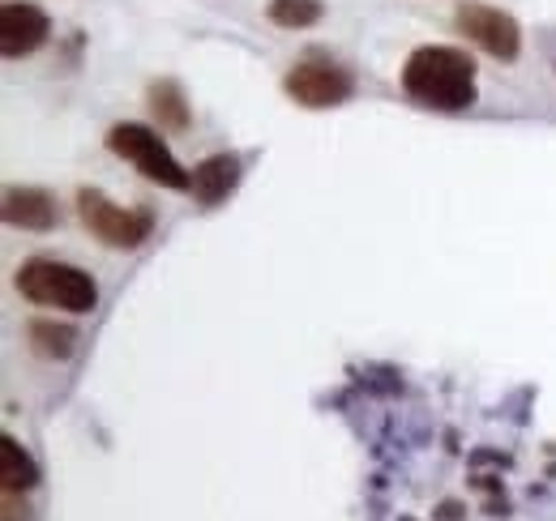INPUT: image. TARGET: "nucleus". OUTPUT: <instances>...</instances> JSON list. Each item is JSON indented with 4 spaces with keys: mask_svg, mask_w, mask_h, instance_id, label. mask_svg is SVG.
Here are the masks:
<instances>
[{
    "mask_svg": "<svg viewBox=\"0 0 556 521\" xmlns=\"http://www.w3.org/2000/svg\"><path fill=\"white\" fill-rule=\"evenodd\" d=\"M403 90L419 107L467 112L476 103V61L463 48H445V43L416 48L403 65Z\"/></svg>",
    "mask_w": 556,
    "mask_h": 521,
    "instance_id": "obj_1",
    "label": "nucleus"
},
{
    "mask_svg": "<svg viewBox=\"0 0 556 521\" xmlns=\"http://www.w3.org/2000/svg\"><path fill=\"white\" fill-rule=\"evenodd\" d=\"M17 291L22 300L39 304V308H61V313H94L99 308V287L86 269H77L70 260L35 257L17 269Z\"/></svg>",
    "mask_w": 556,
    "mask_h": 521,
    "instance_id": "obj_2",
    "label": "nucleus"
},
{
    "mask_svg": "<svg viewBox=\"0 0 556 521\" xmlns=\"http://www.w3.org/2000/svg\"><path fill=\"white\" fill-rule=\"evenodd\" d=\"M108 150L121 154V158H129L150 185H163V189H176L180 193L193 180V171H185L176 163V154L167 150V141L154 129H146V125H116V129L108 132Z\"/></svg>",
    "mask_w": 556,
    "mask_h": 521,
    "instance_id": "obj_3",
    "label": "nucleus"
},
{
    "mask_svg": "<svg viewBox=\"0 0 556 521\" xmlns=\"http://www.w3.org/2000/svg\"><path fill=\"white\" fill-rule=\"evenodd\" d=\"M77 214L86 223V231L108 244V249H141L154 231V218L146 209H129V205H116L112 196H103L99 189H81L77 193Z\"/></svg>",
    "mask_w": 556,
    "mask_h": 521,
    "instance_id": "obj_4",
    "label": "nucleus"
},
{
    "mask_svg": "<svg viewBox=\"0 0 556 521\" xmlns=\"http://www.w3.org/2000/svg\"><path fill=\"white\" fill-rule=\"evenodd\" d=\"M282 90L291 94V103H300L308 112H326V107H343L355 94V77H351V68L334 65L326 56H308L282 77Z\"/></svg>",
    "mask_w": 556,
    "mask_h": 521,
    "instance_id": "obj_5",
    "label": "nucleus"
},
{
    "mask_svg": "<svg viewBox=\"0 0 556 521\" xmlns=\"http://www.w3.org/2000/svg\"><path fill=\"white\" fill-rule=\"evenodd\" d=\"M454 26H458V35H467V43H476L492 61H518V52H522V26L505 9L476 4V0L458 4Z\"/></svg>",
    "mask_w": 556,
    "mask_h": 521,
    "instance_id": "obj_6",
    "label": "nucleus"
},
{
    "mask_svg": "<svg viewBox=\"0 0 556 521\" xmlns=\"http://www.w3.org/2000/svg\"><path fill=\"white\" fill-rule=\"evenodd\" d=\"M48 35H52V22L39 4L9 0L0 9V52H4V61H22V56L39 52L48 43Z\"/></svg>",
    "mask_w": 556,
    "mask_h": 521,
    "instance_id": "obj_7",
    "label": "nucleus"
},
{
    "mask_svg": "<svg viewBox=\"0 0 556 521\" xmlns=\"http://www.w3.org/2000/svg\"><path fill=\"white\" fill-rule=\"evenodd\" d=\"M4 223L22 231H52L56 227V201L43 189H4Z\"/></svg>",
    "mask_w": 556,
    "mask_h": 521,
    "instance_id": "obj_8",
    "label": "nucleus"
},
{
    "mask_svg": "<svg viewBox=\"0 0 556 521\" xmlns=\"http://www.w3.org/2000/svg\"><path fill=\"white\" fill-rule=\"evenodd\" d=\"M240 185V158L236 154H210L193 167V180H189V193L198 196L202 205H218L236 193Z\"/></svg>",
    "mask_w": 556,
    "mask_h": 521,
    "instance_id": "obj_9",
    "label": "nucleus"
},
{
    "mask_svg": "<svg viewBox=\"0 0 556 521\" xmlns=\"http://www.w3.org/2000/svg\"><path fill=\"white\" fill-rule=\"evenodd\" d=\"M150 112H154L159 129H172V132L189 129V103H185V90L172 77H163V81L150 86Z\"/></svg>",
    "mask_w": 556,
    "mask_h": 521,
    "instance_id": "obj_10",
    "label": "nucleus"
},
{
    "mask_svg": "<svg viewBox=\"0 0 556 521\" xmlns=\"http://www.w3.org/2000/svg\"><path fill=\"white\" fill-rule=\"evenodd\" d=\"M0 483L4 492H30L39 483V466L13 436H0Z\"/></svg>",
    "mask_w": 556,
    "mask_h": 521,
    "instance_id": "obj_11",
    "label": "nucleus"
},
{
    "mask_svg": "<svg viewBox=\"0 0 556 521\" xmlns=\"http://www.w3.org/2000/svg\"><path fill=\"white\" fill-rule=\"evenodd\" d=\"M26 338H30V351L43 359H70L77 346V329L65 321H30Z\"/></svg>",
    "mask_w": 556,
    "mask_h": 521,
    "instance_id": "obj_12",
    "label": "nucleus"
},
{
    "mask_svg": "<svg viewBox=\"0 0 556 521\" xmlns=\"http://www.w3.org/2000/svg\"><path fill=\"white\" fill-rule=\"evenodd\" d=\"M321 17H326L321 0H270V22L282 30H304V26H317Z\"/></svg>",
    "mask_w": 556,
    "mask_h": 521,
    "instance_id": "obj_13",
    "label": "nucleus"
}]
</instances>
